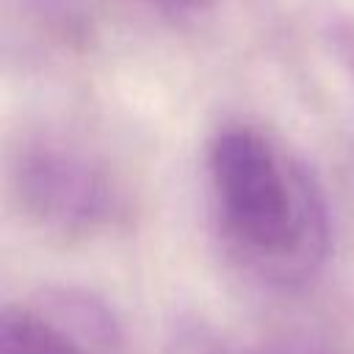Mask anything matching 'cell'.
Instances as JSON below:
<instances>
[{
    "instance_id": "7a4b0ae2",
    "label": "cell",
    "mask_w": 354,
    "mask_h": 354,
    "mask_svg": "<svg viewBox=\"0 0 354 354\" xmlns=\"http://www.w3.org/2000/svg\"><path fill=\"white\" fill-rule=\"evenodd\" d=\"M11 191L19 210L61 238H91L127 216L119 180L86 149L61 138H28L11 158Z\"/></svg>"
},
{
    "instance_id": "6da1fadb",
    "label": "cell",
    "mask_w": 354,
    "mask_h": 354,
    "mask_svg": "<svg viewBox=\"0 0 354 354\" xmlns=\"http://www.w3.org/2000/svg\"><path fill=\"white\" fill-rule=\"evenodd\" d=\"M213 216L230 254L260 282L299 288L329 254V210L315 174L254 124H224L207 147Z\"/></svg>"
},
{
    "instance_id": "277c9868",
    "label": "cell",
    "mask_w": 354,
    "mask_h": 354,
    "mask_svg": "<svg viewBox=\"0 0 354 354\" xmlns=\"http://www.w3.org/2000/svg\"><path fill=\"white\" fill-rule=\"evenodd\" d=\"M249 354H329V351L310 340H279V343H268Z\"/></svg>"
},
{
    "instance_id": "5b68a950",
    "label": "cell",
    "mask_w": 354,
    "mask_h": 354,
    "mask_svg": "<svg viewBox=\"0 0 354 354\" xmlns=\"http://www.w3.org/2000/svg\"><path fill=\"white\" fill-rule=\"evenodd\" d=\"M147 3L149 8H158L163 14H191V11H199L202 6H207L210 0H141Z\"/></svg>"
},
{
    "instance_id": "3957f363",
    "label": "cell",
    "mask_w": 354,
    "mask_h": 354,
    "mask_svg": "<svg viewBox=\"0 0 354 354\" xmlns=\"http://www.w3.org/2000/svg\"><path fill=\"white\" fill-rule=\"evenodd\" d=\"M122 332L97 296L77 288L41 290L8 304L0 318V354H119Z\"/></svg>"
}]
</instances>
